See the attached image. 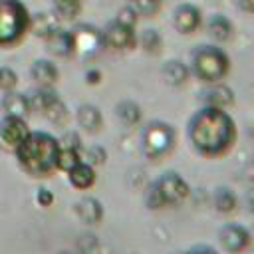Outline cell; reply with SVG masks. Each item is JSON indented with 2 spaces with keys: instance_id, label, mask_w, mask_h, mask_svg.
I'll return each instance as SVG.
<instances>
[{
  "instance_id": "6da1fadb",
  "label": "cell",
  "mask_w": 254,
  "mask_h": 254,
  "mask_svg": "<svg viewBox=\"0 0 254 254\" xmlns=\"http://www.w3.org/2000/svg\"><path fill=\"white\" fill-rule=\"evenodd\" d=\"M189 139L202 157H220L234 145L236 125L224 109L206 105L190 117Z\"/></svg>"
},
{
  "instance_id": "7a4b0ae2",
  "label": "cell",
  "mask_w": 254,
  "mask_h": 254,
  "mask_svg": "<svg viewBox=\"0 0 254 254\" xmlns=\"http://www.w3.org/2000/svg\"><path fill=\"white\" fill-rule=\"evenodd\" d=\"M16 157L18 167L34 179H46L52 173H56L60 143L58 139L48 131H32L26 135V139L12 151Z\"/></svg>"
},
{
  "instance_id": "3957f363",
  "label": "cell",
  "mask_w": 254,
  "mask_h": 254,
  "mask_svg": "<svg viewBox=\"0 0 254 254\" xmlns=\"http://www.w3.org/2000/svg\"><path fill=\"white\" fill-rule=\"evenodd\" d=\"M30 34V10L22 0H0V48H14Z\"/></svg>"
},
{
  "instance_id": "277c9868",
  "label": "cell",
  "mask_w": 254,
  "mask_h": 254,
  "mask_svg": "<svg viewBox=\"0 0 254 254\" xmlns=\"http://www.w3.org/2000/svg\"><path fill=\"white\" fill-rule=\"evenodd\" d=\"M177 145V131L167 121H151L143 129L141 147L147 159L159 161L167 157Z\"/></svg>"
},
{
  "instance_id": "5b68a950",
  "label": "cell",
  "mask_w": 254,
  "mask_h": 254,
  "mask_svg": "<svg viewBox=\"0 0 254 254\" xmlns=\"http://www.w3.org/2000/svg\"><path fill=\"white\" fill-rule=\"evenodd\" d=\"M228 56L216 46H200L192 54V71L206 83H214L228 73Z\"/></svg>"
},
{
  "instance_id": "8992f818",
  "label": "cell",
  "mask_w": 254,
  "mask_h": 254,
  "mask_svg": "<svg viewBox=\"0 0 254 254\" xmlns=\"http://www.w3.org/2000/svg\"><path fill=\"white\" fill-rule=\"evenodd\" d=\"M155 187H157L159 194L163 196L165 206H179L190 196V185L185 181L183 175H179L175 171L161 175L155 181Z\"/></svg>"
},
{
  "instance_id": "52a82bcc",
  "label": "cell",
  "mask_w": 254,
  "mask_h": 254,
  "mask_svg": "<svg viewBox=\"0 0 254 254\" xmlns=\"http://www.w3.org/2000/svg\"><path fill=\"white\" fill-rule=\"evenodd\" d=\"M30 133L28 121L16 115H2L0 117V147L4 151H14Z\"/></svg>"
},
{
  "instance_id": "ba28073f",
  "label": "cell",
  "mask_w": 254,
  "mask_h": 254,
  "mask_svg": "<svg viewBox=\"0 0 254 254\" xmlns=\"http://www.w3.org/2000/svg\"><path fill=\"white\" fill-rule=\"evenodd\" d=\"M71 42H73V54H79L83 58H91L103 48L101 32L89 24L75 26L71 30Z\"/></svg>"
},
{
  "instance_id": "9c48e42d",
  "label": "cell",
  "mask_w": 254,
  "mask_h": 254,
  "mask_svg": "<svg viewBox=\"0 0 254 254\" xmlns=\"http://www.w3.org/2000/svg\"><path fill=\"white\" fill-rule=\"evenodd\" d=\"M218 240L228 254H242L250 246L252 234L246 226L236 224V222H228L218 230Z\"/></svg>"
},
{
  "instance_id": "30bf717a",
  "label": "cell",
  "mask_w": 254,
  "mask_h": 254,
  "mask_svg": "<svg viewBox=\"0 0 254 254\" xmlns=\"http://www.w3.org/2000/svg\"><path fill=\"white\" fill-rule=\"evenodd\" d=\"M101 38H103V46L105 48H111V50H129L135 46V34H133V28H127L119 22H111L105 26V30L101 32Z\"/></svg>"
},
{
  "instance_id": "8fae6325",
  "label": "cell",
  "mask_w": 254,
  "mask_h": 254,
  "mask_svg": "<svg viewBox=\"0 0 254 254\" xmlns=\"http://www.w3.org/2000/svg\"><path fill=\"white\" fill-rule=\"evenodd\" d=\"M46 50L56 56V58H69L73 56V42H71V32L64 30L62 26H58L56 30H52L46 38H44Z\"/></svg>"
},
{
  "instance_id": "7c38bea8",
  "label": "cell",
  "mask_w": 254,
  "mask_h": 254,
  "mask_svg": "<svg viewBox=\"0 0 254 254\" xmlns=\"http://www.w3.org/2000/svg\"><path fill=\"white\" fill-rule=\"evenodd\" d=\"M30 77L40 87H54L58 83V79H60V69L52 60L38 58L30 65Z\"/></svg>"
},
{
  "instance_id": "4fadbf2b",
  "label": "cell",
  "mask_w": 254,
  "mask_h": 254,
  "mask_svg": "<svg viewBox=\"0 0 254 254\" xmlns=\"http://www.w3.org/2000/svg\"><path fill=\"white\" fill-rule=\"evenodd\" d=\"M73 210H75V214L79 216V220L81 222H85V224H99L101 220H103V204H101V200L99 198H95V196H81L75 204H73Z\"/></svg>"
},
{
  "instance_id": "5bb4252c",
  "label": "cell",
  "mask_w": 254,
  "mask_h": 254,
  "mask_svg": "<svg viewBox=\"0 0 254 254\" xmlns=\"http://www.w3.org/2000/svg\"><path fill=\"white\" fill-rule=\"evenodd\" d=\"M0 109L4 115H16V117H24V119L32 113L30 103H28V95L20 93L16 89L4 91V95L0 99Z\"/></svg>"
},
{
  "instance_id": "9a60e30c",
  "label": "cell",
  "mask_w": 254,
  "mask_h": 254,
  "mask_svg": "<svg viewBox=\"0 0 254 254\" xmlns=\"http://www.w3.org/2000/svg\"><path fill=\"white\" fill-rule=\"evenodd\" d=\"M75 121L87 133H97L103 127V115H101L99 107L97 105H91V103H83V105L77 107Z\"/></svg>"
},
{
  "instance_id": "2e32d148",
  "label": "cell",
  "mask_w": 254,
  "mask_h": 254,
  "mask_svg": "<svg viewBox=\"0 0 254 254\" xmlns=\"http://www.w3.org/2000/svg\"><path fill=\"white\" fill-rule=\"evenodd\" d=\"M67 181L73 189L77 190H87L95 185L97 181V175H95V167H91L89 163L85 161H79L73 169L67 171Z\"/></svg>"
},
{
  "instance_id": "e0dca14e",
  "label": "cell",
  "mask_w": 254,
  "mask_h": 254,
  "mask_svg": "<svg viewBox=\"0 0 254 254\" xmlns=\"http://www.w3.org/2000/svg\"><path fill=\"white\" fill-rule=\"evenodd\" d=\"M173 24L181 34H192L200 24V12L190 4H183L175 10Z\"/></svg>"
},
{
  "instance_id": "ac0fdd59",
  "label": "cell",
  "mask_w": 254,
  "mask_h": 254,
  "mask_svg": "<svg viewBox=\"0 0 254 254\" xmlns=\"http://www.w3.org/2000/svg\"><path fill=\"white\" fill-rule=\"evenodd\" d=\"M60 26V18L56 14H50V12H36V14H30V32L38 38H46L52 30H56Z\"/></svg>"
},
{
  "instance_id": "d6986e66",
  "label": "cell",
  "mask_w": 254,
  "mask_h": 254,
  "mask_svg": "<svg viewBox=\"0 0 254 254\" xmlns=\"http://www.w3.org/2000/svg\"><path fill=\"white\" fill-rule=\"evenodd\" d=\"M163 79L173 85V87H181L189 81V75H190V69L187 64H183L181 60H171L163 65Z\"/></svg>"
},
{
  "instance_id": "ffe728a7",
  "label": "cell",
  "mask_w": 254,
  "mask_h": 254,
  "mask_svg": "<svg viewBox=\"0 0 254 254\" xmlns=\"http://www.w3.org/2000/svg\"><path fill=\"white\" fill-rule=\"evenodd\" d=\"M204 101H206V105L226 109L228 105L234 103V93H232V89H230L228 85L214 81V85L204 93Z\"/></svg>"
},
{
  "instance_id": "44dd1931",
  "label": "cell",
  "mask_w": 254,
  "mask_h": 254,
  "mask_svg": "<svg viewBox=\"0 0 254 254\" xmlns=\"http://www.w3.org/2000/svg\"><path fill=\"white\" fill-rule=\"evenodd\" d=\"M212 204H214L216 212H220V214H232L238 208V198H236V194H234L232 189L218 187V189H214Z\"/></svg>"
},
{
  "instance_id": "7402d4cb",
  "label": "cell",
  "mask_w": 254,
  "mask_h": 254,
  "mask_svg": "<svg viewBox=\"0 0 254 254\" xmlns=\"http://www.w3.org/2000/svg\"><path fill=\"white\" fill-rule=\"evenodd\" d=\"M115 113H117L119 121H121L123 125H127V127L139 125V123H141V117H143L141 107H139L135 101H131V99L119 101V103L115 105Z\"/></svg>"
},
{
  "instance_id": "603a6c76",
  "label": "cell",
  "mask_w": 254,
  "mask_h": 254,
  "mask_svg": "<svg viewBox=\"0 0 254 254\" xmlns=\"http://www.w3.org/2000/svg\"><path fill=\"white\" fill-rule=\"evenodd\" d=\"M28 95V103H30V109L32 111H44L52 101H56L60 95L54 91V87H36L32 89Z\"/></svg>"
},
{
  "instance_id": "cb8c5ba5",
  "label": "cell",
  "mask_w": 254,
  "mask_h": 254,
  "mask_svg": "<svg viewBox=\"0 0 254 254\" xmlns=\"http://www.w3.org/2000/svg\"><path fill=\"white\" fill-rule=\"evenodd\" d=\"M206 28H208V34H210L216 42H228V40L232 38V24H230L224 16H220V14H214V16L208 20Z\"/></svg>"
},
{
  "instance_id": "d4e9b609",
  "label": "cell",
  "mask_w": 254,
  "mask_h": 254,
  "mask_svg": "<svg viewBox=\"0 0 254 254\" xmlns=\"http://www.w3.org/2000/svg\"><path fill=\"white\" fill-rule=\"evenodd\" d=\"M44 117L52 123V125H58V127H64L65 123H67V119H69V111H67V107H65V103L58 97L56 101H52L44 111Z\"/></svg>"
},
{
  "instance_id": "484cf974",
  "label": "cell",
  "mask_w": 254,
  "mask_h": 254,
  "mask_svg": "<svg viewBox=\"0 0 254 254\" xmlns=\"http://www.w3.org/2000/svg\"><path fill=\"white\" fill-rule=\"evenodd\" d=\"M81 4L83 0H52L54 14L60 20H73L81 12Z\"/></svg>"
},
{
  "instance_id": "4316f807",
  "label": "cell",
  "mask_w": 254,
  "mask_h": 254,
  "mask_svg": "<svg viewBox=\"0 0 254 254\" xmlns=\"http://www.w3.org/2000/svg\"><path fill=\"white\" fill-rule=\"evenodd\" d=\"M79 161H81V153H79L77 149H65V147H60L56 169H58V171H64V173H67V171H69V169H73Z\"/></svg>"
},
{
  "instance_id": "83f0119b",
  "label": "cell",
  "mask_w": 254,
  "mask_h": 254,
  "mask_svg": "<svg viewBox=\"0 0 254 254\" xmlns=\"http://www.w3.org/2000/svg\"><path fill=\"white\" fill-rule=\"evenodd\" d=\"M139 44H141V48H143L147 54H151V56L161 54V48H163V40H161V36H159L157 30H145V32L141 34V38H139Z\"/></svg>"
},
{
  "instance_id": "f1b7e54d",
  "label": "cell",
  "mask_w": 254,
  "mask_h": 254,
  "mask_svg": "<svg viewBox=\"0 0 254 254\" xmlns=\"http://www.w3.org/2000/svg\"><path fill=\"white\" fill-rule=\"evenodd\" d=\"M81 161L89 163L91 167H99L107 161V151L101 147V145H89V147H81Z\"/></svg>"
},
{
  "instance_id": "f546056e",
  "label": "cell",
  "mask_w": 254,
  "mask_h": 254,
  "mask_svg": "<svg viewBox=\"0 0 254 254\" xmlns=\"http://www.w3.org/2000/svg\"><path fill=\"white\" fill-rule=\"evenodd\" d=\"M129 8L137 16L151 18L161 10V0H129Z\"/></svg>"
},
{
  "instance_id": "4dcf8cb0",
  "label": "cell",
  "mask_w": 254,
  "mask_h": 254,
  "mask_svg": "<svg viewBox=\"0 0 254 254\" xmlns=\"http://www.w3.org/2000/svg\"><path fill=\"white\" fill-rule=\"evenodd\" d=\"M18 85V73L8 67V65H0V91H12Z\"/></svg>"
},
{
  "instance_id": "1f68e13d",
  "label": "cell",
  "mask_w": 254,
  "mask_h": 254,
  "mask_svg": "<svg viewBox=\"0 0 254 254\" xmlns=\"http://www.w3.org/2000/svg\"><path fill=\"white\" fill-rule=\"evenodd\" d=\"M58 143H60V147H65V149H77V151H81V137H79V133L77 131H64V135L62 137H58Z\"/></svg>"
},
{
  "instance_id": "d6a6232c",
  "label": "cell",
  "mask_w": 254,
  "mask_h": 254,
  "mask_svg": "<svg viewBox=\"0 0 254 254\" xmlns=\"http://www.w3.org/2000/svg\"><path fill=\"white\" fill-rule=\"evenodd\" d=\"M145 204L151 208V210H157V208H165V200H163V196L159 194V190H157V187H155V183L147 189V192H145Z\"/></svg>"
},
{
  "instance_id": "836d02e7",
  "label": "cell",
  "mask_w": 254,
  "mask_h": 254,
  "mask_svg": "<svg viewBox=\"0 0 254 254\" xmlns=\"http://www.w3.org/2000/svg\"><path fill=\"white\" fill-rule=\"evenodd\" d=\"M34 200H36V204H38V206L48 208V206H52V204H54L56 196H54V192H52L50 189L40 187V189H36V192H34Z\"/></svg>"
},
{
  "instance_id": "e575fe53",
  "label": "cell",
  "mask_w": 254,
  "mask_h": 254,
  "mask_svg": "<svg viewBox=\"0 0 254 254\" xmlns=\"http://www.w3.org/2000/svg\"><path fill=\"white\" fill-rule=\"evenodd\" d=\"M115 22H119V24H123V26H127V28H133L135 22H137V14H135L129 6H127V8H121V10L117 12Z\"/></svg>"
},
{
  "instance_id": "d590c367",
  "label": "cell",
  "mask_w": 254,
  "mask_h": 254,
  "mask_svg": "<svg viewBox=\"0 0 254 254\" xmlns=\"http://www.w3.org/2000/svg\"><path fill=\"white\" fill-rule=\"evenodd\" d=\"M85 81H87L89 85H97V83L101 81V71H99V69H87V71H85Z\"/></svg>"
},
{
  "instance_id": "8d00e7d4",
  "label": "cell",
  "mask_w": 254,
  "mask_h": 254,
  "mask_svg": "<svg viewBox=\"0 0 254 254\" xmlns=\"http://www.w3.org/2000/svg\"><path fill=\"white\" fill-rule=\"evenodd\" d=\"M189 254H218L214 248H210V246H196V248H192Z\"/></svg>"
},
{
  "instance_id": "74e56055",
  "label": "cell",
  "mask_w": 254,
  "mask_h": 254,
  "mask_svg": "<svg viewBox=\"0 0 254 254\" xmlns=\"http://www.w3.org/2000/svg\"><path fill=\"white\" fill-rule=\"evenodd\" d=\"M238 4H240V8H242V10H246V12L254 14V0H238Z\"/></svg>"
},
{
  "instance_id": "f35d334b",
  "label": "cell",
  "mask_w": 254,
  "mask_h": 254,
  "mask_svg": "<svg viewBox=\"0 0 254 254\" xmlns=\"http://www.w3.org/2000/svg\"><path fill=\"white\" fill-rule=\"evenodd\" d=\"M248 206H250V212H254V189L248 192Z\"/></svg>"
},
{
  "instance_id": "ab89813d",
  "label": "cell",
  "mask_w": 254,
  "mask_h": 254,
  "mask_svg": "<svg viewBox=\"0 0 254 254\" xmlns=\"http://www.w3.org/2000/svg\"><path fill=\"white\" fill-rule=\"evenodd\" d=\"M60 254H73V252H60Z\"/></svg>"
}]
</instances>
